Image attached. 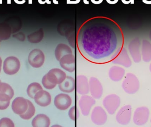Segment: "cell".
Wrapping results in <instances>:
<instances>
[{
	"instance_id": "obj_5",
	"label": "cell",
	"mask_w": 151,
	"mask_h": 127,
	"mask_svg": "<svg viewBox=\"0 0 151 127\" xmlns=\"http://www.w3.org/2000/svg\"><path fill=\"white\" fill-rule=\"evenodd\" d=\"M150 115V112L148 107L144 106L137 107L132 117L133 122L136 126H144L149 121Z\"/></svg>"
},
{
	"instance_id": "obj_17",
	"label": "cell",
	"mask_w": 151,
	"mask_h": 127,
	"mask_svg": "<svg viewBox=\"0 0 151 127\" xmlns=\"http://www.w3.org/2000/svg\"><path fill=\"white\" fill-rule=\"evenodd\" d=\"M27 99L19 97L13 100L12 104V109L15 114L21 115L24 113L28 108Z\"/></svg>"
},
{
	"instance_id": "obj_12",
	"label": "cell",
	"mask_w": 151,
	"mask_h": 127,
	"mask_svg": "<svg viewBox=\"0 0 151 127\" xmlns=\"http://www.w3.org/2000/svg\"><path fill=\"white\" fill-rule=\"evenodd\" d=\"M20 67V62L15 57H9L4 62L3 69L4 72L8 75L16 74L19 71Z\"/></svg>"
},
{
	"instance_id": "obj_30",
	"label": "cell",
	"mask_w": 151,
	"mask_h": 127,
	"mask_svg": "<svg viewBox=\"0 0 151 127\" xmlns=\"http://www.w3.org/2000/svg\"><path fill=\"white\" fill-rule=\"evenodd\" d=\"M13 121L9 118H2L0 120V127H14Z\"/></svg>"
},
{
	"instance_id": "obj_7",
	"label": "cell",
	"mask_w": 151,
	"mask_h": 127,
	"mask_svg": "<svg viewBox=\"0 0 151 127\" xmlns=\"http://www.w3.org/2000/svg\"><path fill=\"white\" fill-rule=\"evenodd\" d=\"M132 116V106L130 105H127L122 106L118 111L115 119L118 124L122 126H127L131 121Z\"/></svg>"
},
{
	"instance_id": "obj_48",
	"label": "cell",
	"mask_w": 151,
	"mask_h": 127,
	"mask_svg": "<svg viewBox=\"0 0 151 127\" xmlns=\"http://www.w3.org/2000/svg\"><path fill=\"white\" fill-rule=\"evenodd\" d=\"M17 1V0H14V1H15V2L16 1Z\"/></svg>"
},
{
	"instance_id": "obj_27",
	"label": "cell",
	"mask_w": 151,
	"mask_h": 127,
	"mask_svg": "<svg viewBox=\"0 0 151 127\" xmlns=\"http://www.w3.org/2000/svg\"><path fill=\"white\" fill-rule=\"evenodd\" d=\"M44 32L42 29L33 33L28 36V39L31 43H38L41 42L44 37Z\"/></svg>"
},
{
	"instance_id": "obj_6",
	"label": "cell",
	"mask_w": 151,
	"mask_h": 127,
	"mask_svg": "<svg viewBox=\"0 0 151 127\" xmlns=\"http://www.w3.org/2000/svg\"><path fill=\"white\" fill-rule=\"evenodd\" d=\"M96 99L91 95H83L78 101L79 109L81 114L84 117L89 115L91 109L96 104Z\"/></svg>"
},
{
	"instance_id": "obj_16",
	"label": "cell",
	"mask_w": 151,
	"mask_h": 127,
	"mask_svg": "<svg viewBox=\"0 0 151 127\" xmlns=\"http://www.w3.org/2000/svg\"><path fill=\"white\" fill-rule=\"evenodd\" d=\"M58 62L61 67L65 71L70 73L75 71V57L73 54L64 56Z\"/></svg>"
},
{
	"instance_id": "obj_11",
	"label": "cell",
	"mask_w": 151,
	"mask_h": 127,
	"mask_svg": "<svg viewBox=\"0 0 151 127\" xmlns=\"http://www.w3.org/2000/svg\"><path fill=\"white\" fill-rule=\"evenodd\" d=\"M141 46L140 39L137 37L132 39L128 45V48L129 55L136 63H140L142 60Z\"/></svg>"
},
{
	"instance_id": "obj_44",
	"label": "cell",
	"mask_w": 151,
	"mask_h": 127,
	"mask_svg": "<svg viewBox=\"0 0 151 127\" xmlns=\"http://www.w3.org/2000/svg\"><path fill=\"white\" fill-rule=\"evenodd\" d=\"M134 0H131V2H130V3H131V4H134Z\"/></svg>"
},
{
	"instance_id": "obj_24",
	"label": "cell",
	"mask_w": 151,
	"mask_h": 127,
	"mask_svg": "<svg viewBox=\"0 0 151 127\" xmlns=\"http://www.w3.org/2000/svg\"><path fill=\"white\" fill-rule=\"evenodd\" d=\"M142 60L145 62H151V43L146 39L143 40L141 46Z\"/></svg>"
},
{
	"instance_id": "obj_38",
	"label": "cell",
	"mask_w": 151,
	"mask_h": 127,
	"mask_svg": "<svg viewBox=\"0 0 151 127\" xmlns=\"http://www.w3.org/2000/svg\"><path fill=\"white\" fill-rule=\"evenodd\" d=\"M83 3L85 4H89V1H88V0H83Z\"/></svg>"
},
{
	"instance_id": "obj_20",
	"label": "cell",
	"mask_w": 151,
	"mask_h": 127,
	"mask_svg": "<svg viewBox=\"0 0 151 127\" xmlns=\"http://www.w3.org/2000/svg\"><path fill=\"white\" fill-rule=\"evenodd\" d=\"M14 95V90L9 84L0 82V101H10Z\"/></svg>"
},
{
	"instance_id": "obj_46",
	"label": "cell",
	"mask_w": 151,
	"mask_h": 127,
	"mask_svg": "<svg viewBox=\"0 0 151 127\" xmlns=\"http://www.w3.org/2000/svg\"><path fill=\"white\" fill-rule=\"evenodd\" d=\"M2 4V0H0V4Z\"/></svg>"
},
{
	"instance_id": "obj_13",
	"label": "cell",
	"mask_w": 151,
	"mask_h": 127,
	"mask_svg": "<svg viewBox=\"0 0 151 127\" xmlns=\"http://www.w3.org/2000/svg\"><path fill=\"white\" fill-rule=\"evenodd\" d=\"M89 85L91 95L97 100L101 98L104 93V88L99 80L92 76L89 80Z\"/></svg>"
},
{
	"instance_id": "obj_34",
	"label": "cell",
	"mask_w": 151,
	"mask_h": 127,
	"mask_svg": "<svg viewBox=\"0 0 151 127\" xmlns=\"http://www.w3.org/2000/svg\"><path fill=\"white\" fill-rule=\"evenodd\" d=\"M106 2L109 4H115L118 2L119 0H106Z\"/></svg>"
},
{
	"instance_id": "obj_33",
	"label": "cell",
	"mask_w": 151,
	"mask_h": 127,
	"mask_svg": "<svg viewBox=\"0 0 151 127\" xmlns=\"http://www.w3.org/2000/svg\"><path fill=\"white\" fill-rule=\"evenodd\" d=\"M38 2L41 4H44L46 3H47L48 4H51V1L50 0H38Z\"/></svg>"
},
{
	"instance_id": "obj_23",
	"label": "cell",
	"mask_w": 151,
	"mask_h": 127,
	"mask_svg": "<svg viewBox=\"0 0 151 127\" xmlns=\"http://www.w3.org/2000/svg\"><path fill=\"white\" fill-rule=\"evenodd\" d=\"M70 54H73L72 50L70 46L64 43H59L55 49V57L58 61H59L64 56Z\"/></svg>"
},
{
	"instance_id": "obj_26",
	"label": "cell",
	"mask_w": 151,
	"mask_h": 127,
	"mask_svg": "<svg viewBox=\"0 0 151 127\" xmlns=\"http://www.w3.org/2000/svg\"><path fill=\"white\" fill-rule=\"evenodd\" d=\"M27 102L28 106L27 110L24 113L19 115V117L25 120H29L31 119L34 116L36 111L35 107L32 103L29 100H27Z\"/></svg>"
},
{
	"instance_id": "obj_19",
	"label": "cell",
	"mask_w": 151,
	"mask_h": 127,
	"mask_svg": "<svg viewBox=\"0 0 151 127\" xmlns=\"http://www.w3.org/2000/svg\"><path fill=\"white\" fill-rule=\"evenodd\" d=\"M125 69L118 65L113 66L108 71V76L110 80L115 82L122 80L125 77Z\"/></svg>"
},
{
	"instance_id": "obj_15",
	"label": "cell",
	"mask_w": 151,
	"mask_h": 127,
	"mask_svg": "<svg viewBox=\"0 0 151 127\" xmlns=\"http://www.w3.org/2000/svg\"><path fill=\"white\" fill-rule=\"evenodd\" d=\"M35 103L40 107L49 106L52 103V96L50 92L42 89L38 91L33 98Z\"/></svg>"
},
{
	"instance_id": "obj_32",
	"label": "cell",
	"mask_w": 151,
	"mask_h": 127,
	"mask_svg": "<svg viewBox=\"0 0 151 127\" xmlns=\"http://www.w3.org/2000/svg\"><path fill=\"white\" fill-rule=\"evenodd\" d=\"M81 0H67L68 4H76L79 3Z\"/></svg>"
},
{
	"instance_id": "obj_21",
	"label": "cell",
	"mask_w": 151,
	"mask_h": 127,
	"mask_svg": "<svg viewBox=\"0 0 151 127\" xmlns=\"http://www.w3.org/2000/svg\"><path fill=\"white\" fill-rule=\"evenodd\" d=\"M58 88L63 93H72L75 89V80L72 76H67L63 82L58 84Z\"/></svg>"
},
{
	"instance_id": "obj_49",
	"label": "cell",
	"mask_w": 151,
	"mask_h": 127,
	"mask_svg": "<svg viewBox=\"0 0 151 127\" xmlns=\"http://www.w3.org/2000/svg\"><path fill=\"white\" fill-rule=\"evenodd\" d=\"M0 82H1V80H0Z\"/></svg>"
},
{
	"instance_id": "obj_36",
	"label": "cell",
	"mask_w": 151,
	"mask_h": 127,
	"mask_svg": "<svg viewBox=\"0 0 151 127\" xmlns=\"http://www.w3.org/2000/svg\"><path fill=\"white\" fill-rule=\"evenodd\" d=\"M122 1L124 4H127L130 3L131 0H122Z\"/></svg>"
},
{
	"instance_id": "obj_25",
	"label": "cell",
	"mask_w": 151,
	"mask_h": 127,
	"mask_svg": "<svg viewBox=\"0 0 151 127\" xmlns=\"http://www.w3.org/2000/svg\"><path fill=\"white\" fill-rule=\"evenodd\" d=\"M42 89H43L42 86L39 83H32L28 85L27 89V93L29 97L34 98L35 94Z\"/></svg>"
},
{
	"instance_id": "obj_22",
	"label": "cell",
	"mask_w": 151,
	"mask_h": 127,
	"mask_svg": "<svg viewBox=\"0 0 151 127\" xmlns=\"http://www.w3.org/2000/svg\"><path fill=\"white\" fill-rule=\"evenodd\" d=\"M51 120L49 117L44 113H40L35 116L32 121L33 127H49Z\"/></svg>"
},
{
	"instance_id": "obj_18",
	"label": "cell",
	"mask_w": 151,
	"mask_h": 127,
	"mask_svg": "<svg viewBox=\"0 0 151 127\" xmlns=\"http://www.w3.org/2000/svg\"><path fill=\"white\" fill-rule=\"evenodd\" d=\"M76 92L79 95H88L89 93V80L87 76L83 75H77L76 79Z\"/></svg>"
},
{
	"instance_id": "obj_37",
	"label": "cell",
	"mask_w": 151,
	"mask_h": 127,
	"mask_svg": "<svg viewBox=\"0 0 151 127\" xmlns=\"http://www.w3.org/2000/svg\"><path fill=\"white\" fill-rule=\"evenodd\" d=\"M2 65V59L1 58V57H0V73L1 72V68Z\"/></svg>"
},
{
	"instance_id": "obj_43",
	"label": "cell",
	"mask_w": 151,
	"mask_h": 127,
	"mask_svg": "<svg viewBox=\"0 0 151 127\" xmlns=\"http://www.w3.org/2000/svg\"><path fill=\"white\" fill-rule=\"evenodd\" d=\"M149 37H150V39L151 41V31H150V34H149Z\"/></svg>"
},
{
	"instance_id": "obj_1",
	"label": "cell",
	"mask_w": 151,
	"mask_h": 127,
	"mask_svg": "<svg viewBox=\"0 0 151 127\" xmlns=\"http://www.w3.org/2000/svg\"><path fill=\"white\" fill-rule=\"evenodd\" d=\"M76 42L78 51L85 60L92 63L105 64L111 62L113 55L123 47V34L113 20L96 17L82 25Z\"/></svg>"
},
{
	"instance_id": "obj_14",
	"label": "cell",
	"mask_w": 151,
	"mask_h": 127,
	"mask_svg": "<svg viewBox=\"0 0 151 127\" xmlns=\"http://www.w3.org/2000/svg\"><path fill=\"white\" fill-rule=\"evenodd\" d=\"M47 78L50 82L57 85L64 81L67 77L65 71L59 68H53L46 74Z\"/></svg>"
},
{
	"instance_id": "obj_10",
	"label": "cell",
	"mask_w": 151,
	"mask_h": 127,
	"mask_svg": "<svg viewBox=\"0 0 151 127\" xmlns=\"http://www.w3.org/2000/svg\"><path fill=\"white\" fill-rule=\"evenodd\" d=\"M45 61V55L41 50L35 49L29 53L28 62L32 67L35 68H40L44 65Z\"/></svg>"
},
{
	"instance_id": "obj_31",
	"label": "cell",
	"mask_w": 151,
	"mask_h": 127,
	"mask_svg": "<svg viewBox=\"0 0 151 127\" xmlns=\"http://www.w3.org/2000/svg\"><path fill=\"white\" fill-rule=\"evenodd\" d=\"M10 104V101L9 102H2L0 101V110H5L9 107Z\"/></svg>"
},
{
	"instance_id": "obj_28",
	"label": "cell",
	"mask_w": 151,
	"mask_h": 127,
	"mask_svg": "<svg viewBox=\"0 0 151 127\" xmlns=\"http://www.w3.org/2000/svg\"><path fill=\"white\" fill-rule=\"evenodd\" d=\"M68 116L71 120L75 121L80 117V111L79 109L75 105L71 106L68 111Z\"/></svg>"
},
{
	"instance_id": "obj_47",
	"label": "cell",
	"mask_w": 151,
	"mask_h": 127,
	"mask_svg": "<svg viewBox=\"0 0 151 127\" xmlns=\"http://www.w3.org/2000/svg\"><path fill=\"white\" fill-rule=\"evenodd\" d=\"M150 122L151 123V118H150Z\"/></svg>"
},
{
	"instance_id": "obj_4",
	"label": "cell",
	"mask_w": 151,
	"mask_h": 127,
	"mask_svg": "<svg viewBox=\"0 0 151 127\" xmlns=\"http://www.w3.org/2000/svg\"><path fill=\"white\" fill-rule=\"evenodd\" d=\"M121 102V98L119 95L115 94H111L104 98L102 104L108 114L114 115L119 108Z\"/></svg>"
},
{
	"instance_id": "obj_8",
	"label": "cell",
	"mask_w": 151,
	"mask_h": 127,
	"mask_svg": "<svg viewBox=\"0 0 151 127\" xmlns=\"http://www.w3.org/2000/svg\"><path fill=\"white\" fill-rule=\"evenodd\" d=\"M108 119L107 112L100 106H95L91 113V120L93 124L96 126H103L106 124Z\"/></svg>"
},
{
	"instance_id": "obj_40",
	"label": "cell",
	"mask_w": 151,
	"mask_h": 127,
	"mask_svg": "<svg viewBox=\"0 0 151 127\" xmlns=\"http://www.w3.org/2000/svg\"><path fill=\"white\" fill-rule=\"evenodd\" d=\"M7 2L8 4H11V0H7Z\"/></svg>"
},
{
	"instance_id": "obj_2",
	"label": "cell",
	"mask_w": 151,
	"mask_h": 127,
	"mask_svg": "<svg viewBox=\"0 0 151 127\" xmlns=\"http://www.w3.org/2000/svg\"><path fill=\"white\" fill-rule=\"evenodd\" d=\"M122 89L127 94L133 95L139 90L140 83L137 76L133 73L128 72L125 75L122 83Z\"/></svg>"
},
{
	"instance_id": "obj_9",
	"label": "cell",
	"mask_w": 151,
	"mask_h": 127,
	"mask_svg": "<svg viewBox=\"0 0 151 127\" xmlns=\"http://www.w3.org/2000/svg\"><path fill=\"white\" fill-rule=\"evenodd\" d=\"M72 103V98L67 93L63 92L58 94L54 98V105L59 110L65 111L68 110L71 106Z\"/></svg>"
},
{
	"instance_id": "obj_39",
	"label": "cell",
	"mask_w": 151,
	"mask_h": 127,
	"mask_svg": "<svg viewBox=\"0 0 151 127\" xmlns=\"http://www.w3.org/2000/svg\"><path fill=\"white\" fill-rule=\"evenodd\" d=\"M53 2L55 4H58V1L57 0H53Z\"/></svg>"
},
{
	"instance_id": "obj_35",
	"label": "cell",
	"mask_w": 151,
	"mask_h": 127,
	"mask_svg": "<svg viewBox=\"0 0 151 127\" xmlns=\"http://www.w3.org/2000/svg\"><path fill=\"white\" fill-rule=\"evenodd\" d=\"M91 1L94 4H101L103 2V0H91Z\"/></svg>"
},
{
	"instance_id": "obj_3",
	"label": "cell",
	"mask_w": 151,
	"mask_h": 127,
	"mask_svg": "<svg viewBox=\"0 0 151 127\" xmlns=\"http://www.w3.org/2000/svg\"><path fill=\"white\" fill-rule=\"evenodd\" d=\"M111 62L114 65L122 66L126 68L130 67L132 65V60L127 50L123 47L119 49L113 55Z\"/></svg>"
},
{
	"instance_id": "obj_42",
	"label": "cell",
	"mask_w": 151,
	"mask_h": 127,
	"mask_svg": "<svg viewBox=\"0 0 151 127\" xmlns=\"http://www.w3.org/2000/svg\"><path fill=\"white\" fill-rule=\"evenodd\" d=\"M28 3L29 4H32V0H28Z\"/></svg>"
},
{
	"instance_id": "obj_41",
	"label": "cell",
	"mask_w": 151,
	"mask_h": 127,
	"mask_svg": "<svg viewBox=\"0 0 151 127\" xmlns=\"http://www.w3.org/2000/svg\"><path fill=\"white\" fill-rule=\"evenodd\" d=\"M52 127H62V126H60V125H54V126H52Z\"/></svg>"
},
{
	"instance_id": "obj_45",
	"label": "cell",
	"mask_w": 151,
	"mask_h": 127,
	"mask_svg": "<svg viewBox=\"0 0 151 127\" xmlns=\"http://www.w3.org/2000/svg\"><path fill=\"white\" fill-rule=\"evenodd\" d=\"M149 69H150V72L151 73V63L150 64V67H149Z\"/></svg>"
},
{
	"instance_id": "obj_29",
	"label": "cell",
	"mask_w": 151,
	"mask_h": 127,
	"mask_svg": "<svg viewBox=\"0 0 151 127\" xmlns=\"http://www.w3.org/2000/svg\"><path fill=\"white\" fill-rule=\"evenodd\" d=\"M42 86L44 87V88L48 90H51L54 89L57 86L56 85L53 84L49 81V80L47 78L46 74L44 75V76L42 77Z\"/></svg>"
}]
</instances>
